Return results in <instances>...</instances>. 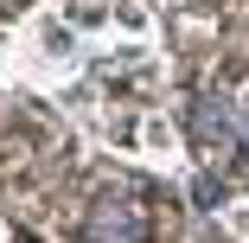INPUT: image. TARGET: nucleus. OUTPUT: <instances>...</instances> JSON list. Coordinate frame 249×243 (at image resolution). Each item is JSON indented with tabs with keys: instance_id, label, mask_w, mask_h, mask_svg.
<instances>
[{
	"instance_id": "nucleus-1",
	"label": "nucleus",
	"mask_w": 249,
	"mask_h": 243,
	"mask_svg": "<svg viewBox=\"0 0 249 243\" xmlns=\"http://www.w3.org/2000/svg\"><path fill=\"white\" fill-rule=\"evenodd\" d=\"M83 243H147V211L128 199V192H96L83 211Z\"/></svg>"
},
{
	"instance_id": "nucleus-2",
	"label": "nucleus",
	"mask_w": 249,
	"mask_h": 243,
	"mask_svg": "<svg viewBox=\"0 0 249 243\" xmlns=\"http://www.w3.org/2000/svg\"><path fill=\"white\" fill-rule=\"evenodd\" d=\"M192 141H198V154H230V148H243V115L224 103V96H198L192 103Z\"/></svg>"
},
{
	"instance_id": "nucleus-3",
	"label": "nucleus",
	"mask_w": 249,
	"mask_h": 243,
	"mask_svg": "<svg viewBox=\"0 0 249 243\" xmlns=\"http://www.w3.org/2000/svg\"><path fill=\"white\" fill-rule=\"evenodd\" d=\"M71 19L77 26H128V32H147V13L134 7V0H77V7H71Z\"/></svg>"
},
{
	"instance_id": "nucleus-4",
	"label": "nucleus",
	"mask_w": 249,
	"mask_h": 243,
	"mask_svg": "<svg viewBox=\"0 0 249 243\" xmlns=\"http://www.w3.org/2000/svg\"><path fill=\"white\" fill-rule=\"evenodd\" d=\"M147 148H173V128L166 122H147Z\"/></svg>"
},
{
	"instance_id": "nucleus-5",
	"label": "nucleus",
	"mask_w": 249,
	"mask_h": 243,
	"mask_svg": "<svg viewBox=\"0 0 249 243\" xmlns=\"http://www.w3.org/2000/svg\"><path fill=\"white\" fill-rule=\"evenodd\" d=\"M230 230H236V237H249V199H243V205H230Z\"/></svg>"
},
{
	"instance_id": "nucleus-6",
	"label": "nucleus",
	"mask_w": 249,
	"mask_h": 243,
	"mask_svg": "<svg viewBox=\"0 0 249 243\" xmlns=\"http://www.w3.org/2000/svg\"><path fill=\"white\" fill-rule=\"evenodd\" d=\"M243 148H249V115H243Z\"/></svg>"
},
{
	"instance_id": "nucleus-7",
	"label": "nucleus",
	"mask_w": 249,
	"mask_h": 243,
	"mask_svg": "<svg viewBox=\"0 0 249 243\" xmlns=\"http://www.w3.org/2000/svg\"><path fill=\"white\" fill-rule=\"evenodd\" d=\"M0 52H7V38H0Z\"/></svg>"
}]
</instances>
